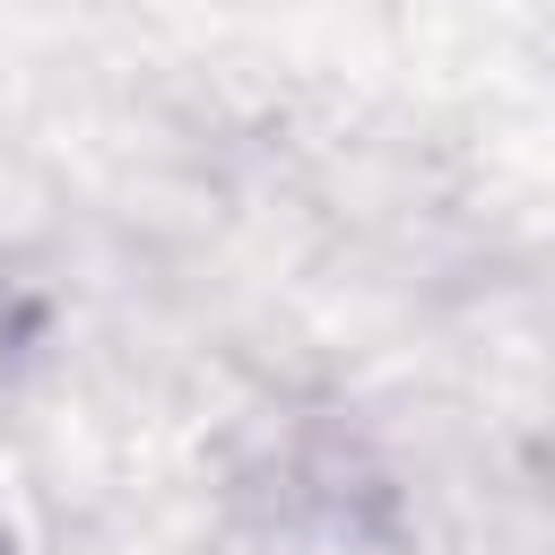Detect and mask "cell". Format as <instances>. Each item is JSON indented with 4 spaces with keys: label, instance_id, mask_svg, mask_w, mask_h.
I'll return each instance as SVG.
<instances>
[{
    "label": "cell",
    "instance_id": "obj_1",
    "mask_svg": "<svg viewBox=\"0 0 555 555\" xmlns=\"http://www.w3.org/2000/svg\"><path fill=\"white\" fill-rule=\"evenodd\" d=\"M330 503L364 555H555L546 442L460 399H408L347 425Z\"/></svg>",
    "mask_w": 555,
    "mask_h": 555
},
{
    "label": "cell",
    "instance_id": "obj_2",
    "mask_svg": "<svg viewBox=\"0 0 555 555\" xmlns=\"http://www.w3.org/2000/svg\"><path fill=\"white\" fill-rule=\"evenodd\" d=\"M43 295H35V278L0 251V425H9V408L26 399V382H35V364H43Z\"/></svg>",
    "mask_w": 555,
    "mask_h": 555
},
{
    "label": "cell",
    "instance_id": "obj_3",
    "mask_svg": "<svg viewBox=\"0 0 555 555\" xmlns=\"http://www.w3.org/2000/svg\"><path fill=\"white\" fill-rule=\"evenodd\" d=\"M0 555H26V529H17V512L0 503Z\"/></svg>",
    "mask_w": 555,
    "mask_h": 555
}]
</instances>
